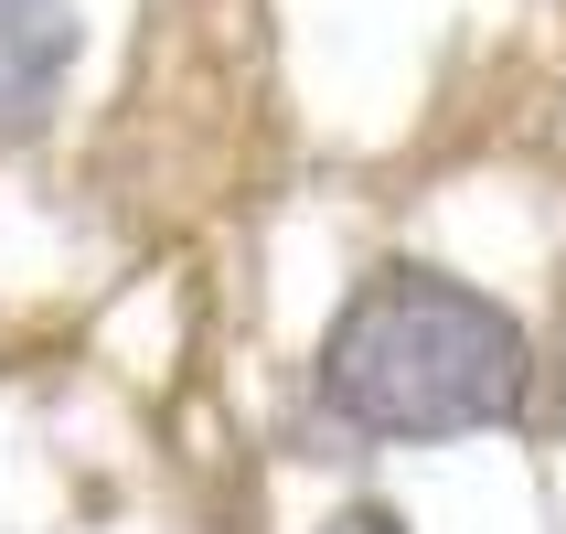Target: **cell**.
<instances>
[{"label": "cell", "mask_w": 566, "mask_h": 534, "mask_svg": "<svg viewBox=\"0 0 566 534\" xmlns=\"http://www.w3.org/2000/svg\"><path fill=\"white\" fill-rule=\"evenodd\" d=\"M311 396L332 428L385 439V449L481 439V428H513L524 396H535V332L492 289L449 279L428 256H385L321 321Z\"/></svg>", "instance_id": "cell-1"}, {"label": "cell", "mask_w": 566, "mask_h": 534, "mask_svg": "<svg viewBox=\"0 0 566 534\" xmlns=\"http://www.w3.org/2000/svg\"><path fill=\"white\" fill-rule=\"evenodd\" d=\"M75 64H86L75 0H0V150L43 139V118L75 86Z\"/></svg>", "instance_id": "cell-2"}, {"label": "cell", "mask_w": 566, "mask_h": 534, "mask_svg": "<svg viewBox=\"0 0 566 534\" xmlns=\"http://www.w3.org/2000/svg\"><path fill=\"white\" fill-rule=\"evenodd\" d=\"M321 534H407V513H396V503H343Z\"/></svg>", "instance_id": "cell-3"}]
</instances>
